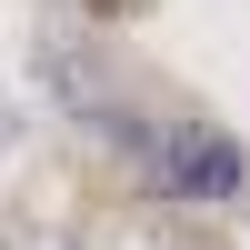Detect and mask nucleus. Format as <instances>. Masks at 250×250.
Instances as JSON below:
<instances>
[{"instance_id":"obj_1","label":"nucleus","mask_w":250,"mask_h":250,"mask_svg":"<svg viewBox=\"0 0 250 250\" xmlns=\"http://www.w3.org/2000/svg\"><path fill=\"white\" fill-rule=\"evenodd\" d=\"M140 160H150V180H160V190H180V200H240V180H250L240 140H230V130H210V120L160 130Z\"/></svg>"}]
</instances>
